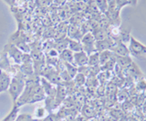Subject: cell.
Wrapping results in <instances>:
<instances>
[{
    "label": "cell",
    "instance_id": "1",
    "mask_svg": "<svg viewBox=\"0 0 146 121\" xmlns=\"http://www.w3.org/2000/svg\"><path fill=\"white\" fill-rule=\"evenodd\" d=\"M25 78L26 77L20 72V70H18L17 74L13 76V78L11 79L10 86H9L7 90L9 92V95H10L14 104L17 102L18 97H20V95L25 88V86H26Z\"/></svg>",
    "mask_w": 146,
    "mask_h": 121
},
{
    "label": "cell",
    "instance_id": "2",
    "mask_svg": "<svg viewBox=\"0 0 146 121\" xmlns=\"http://www.w3.org/2000/svg\"><path fill=\"white\" fill-rule=\"evenodd\" d=\"M129 49L130 56L133 57L138 59H143L146 58V46L139 42L136 38H134L132 36H131L129 40Z\"/></svg>",
    "mask_w": 146,
    "mask_h": 121
},
{
    "label": "cell",
    "instance_id": "3",
    "mask_svg": "<svg viewBox=\"0 0 146 121\" xmlns=\"http://www.w3.org/2000/svg\"><path fill=\"white\" fill-rule=\"evenodd\" d=\"M95 42L96 40L93 37V35L91 32H87L85 33L80 39V43L83 47V51H85L88 55H90L96 51L95 47Z\"/></svg>",
    "mask_w": 146,
    "mask_h": 121
},
{
    "label": "cell",
    "instance_id": "4",
    "mask_svg": "<svg viewBox=\"0 0 146 121\" xmlns=\"http://www.w3.org/2000/svg\"><path fill=\"white\" fill-rule=\"evenodd\" d=\"M4 51L7 53V55L8 57L12 58L14 62L17 65L21 64V59L23 56V52L20 50L19 48L16 47V45H14L12 43H8L6 46L4 47Z\"/></svg>",
    "mask_w": 146,
    "mask_h": 121
},
{
    "label": "cell",
    "instance_id": "5",
    "mask_svg": "<svg viewBox=\"0 0 146 121\" xmlns=\"http://www.w3.org/2000/svg\"><path fill=\"white\" fill-rule=\"evenodd\" d=\"M115 56L119 57H126V56H130V52L128 47L124 43H122L121 41H115L113 44V46L110 49Z\"/></svg>",
    "mask_w": 146,
    "mask_h": 121
},
{
    "label": "cell",
    "instance_id": "6",
    "mask_svg": "<svg viewBox=\"0 0 146 121\" xmlns=\"http://www.w3.org/2000/svg\"><path fill=\"white\" fill-rule=\"evenodd\" d=\"M89 55L85 51L75 52L73 54V65H75L77 68L83 66H88Z\"/></svg>",
    "mask_w": 146,
    "mask_h": 121
},
{
    "label": "cell",
    "instance_id": "7",
    "mask_svg": "<svg viewBox=\"0 0 146 121\" xmlns=\"http://www.w3.org/2000/svg\"><path fill=\"white\" fill-rule=\"evenodd\" d=\"M125 71H127V74H128V77H130L133 81L137 82L138 80L140 79H143V74L141 73V69L138 68L134 62L132 63L129 68H128Z\"/></svg>",
    "mask_w": 146,
    "mask_h": 121
},
{
    "label": "cell",
    "instance_id": "8",
    "mask_svg": "<svg viewBox=\"0 0 146 121\" xmlns=\"http://www.w3.org/2000/svg\"><path fill=\"white\" fill-rule=\"evenodd\" d=\"M12 77L7 71L0 69V93L7 91L10 86Z\"/></svg>",
    "mask_w": 146,
    "mask_h": 121
},
{
    "label": "cell",
    "instance_id": "9",
    "mask_svg": "<svg viewBox=\"0 0 146 121\" xmlns=\"http://www.w3.org/2000/svg\"><path fill=\"white\" fill-rule=\"evenodd\" d=\"M114 40L111 37H108L104 40H100V41H96L95 42V47H96V51L97 52H102L105 50H110L111 48V47L114 44Z\"/></svg>",
    "mask_w": 146,
    "mask_h": 121
},
{
    "label": "cell",
    "instance_id": "10",
    "mask_svg": "<svg viewBox=\"0 0 146 121\" xmlns=\"http://www.w3.org/2000/svg\"><path fill=\"white\" fill-rule=\"evenodd\" d=\"M114 57H115L116 65L120 66V68H122L123 70H126L132 63H133V61H132L131 56L119 57V56H115V55H114Z\"/></svg>",
    "mask_w": 146,
    "mask_h": 121
},
{
    "label": "cell",
    "instance_id": "11",
    "mask_svg": "<svg viewBox=\"0 0 146 121\" xmlns=\"http://www.w3.org/2000/svg\"><path fill=\"white\" fill-rule=\"evenodd\" d=\"M46 100V107L45 109H47L48 112H52L57 107H58L60 105V100H58L56 97H46L45 98Z\"/></svg>",
    "mask_w": 146,
    "mask_h": 121
},
{
    "label": "cell",
    "instance_id": "12",
    "mask_svg": "<svg viewBox=\"0 0 146 121\" xmlns=\"http://www.w3.org/2000/svg\"><path fill=\"white\" fill-rule=\"evenodd\" d=\"M91 33H92L96 41H100V40H104L109 37L108 31L103 28H100V26L95 28Z\"/></svg>",
    "mask_w": 146,
    "mask_h": 121
},
{
    "label": "cell",
    "instance_id": "13",
    "mask_svg": "<svg viewBox=\"0 0 146 121\" xmlns=\"http://www.w3.org/2000/svg\"><path fill=\"white\" fill-rule=\"evenodd\" d=\"M19 70L26 78L27 77H30V76L34 75V68H33V64H32V63L20 64Z\"/></svg>",
    "mask_w": 146,
    "mask_h": 121
},
{
    "label": "cell",
    "instance_id": "14",
    "mask_svg": "<svg viewBox=\"0 0 146 121\" xmlns=\"http://www.w3.org/2000/svg\"><path fill=\"white\" fill-rule=\"evenodd\" d=\"M100 55V66H103L106 64L108 61L114 57V54L111 50H105L99 53Z\"/></svg>",
    "mask_w": 146,
    "mask_h": 121
},
{
    "label": "cell",
    "instance_id": "15",
    "mask_svg": "<svg viewBox=\"0 0 146 121\" xmlns=\"http://www.w3.org/2000/svg\"><path fill=\"white\" fill-rule=\"evenodd\" d=\"M73 53L70 49H65L64 51H62L61 53H59V58L62 62H67V63H70L73 64Z\"/></svg>",
    "mask_w": 146,
    "mask_h": 121
},
{
    "label": "cell",
    "instance_id": "16",
    "mask_svg": "<svg viewBox=\"0 0 146 121\" xmlns=\"http://www.w3.org/2000/svg\"><path fill=\"white\" fill-rule=\"evenodd\" d=\"M70 50H71L73 53L75 52H80L83 50V47H82V45L80 43V41H78V40L75 39H68V47Z\"/></svg>",
    "mask_w": 146,
    "mask_h": 121
},
{
    "label": "cell",
    "instance_id": "17",
    "mask_svg": "<svg viewBox=\"0 0 146 121\" xmlns=\"http://www.w3.org/2000/svg\"><path fill=\"white\" fill-rule=\"evenodd\" d=\"M64 64V68H65V70L67 71V73L68 74V76L73 78L77 75L78 73V68L73 64L70 63H67V62H63Z\"/></svg>",
    "mask_w": 146,
    "mask_h": 121
},
{
    "label": "cell",
    "instance_id": "18",
    "mask_svg": "<svg viewBox=\"0 0 146 121\" xmlns=\"http://www.w3.org/2000/svg\"><path fill=\"white\" fill-rule=\"evenodd\" d=\"M88 66H100V55H99V52H94L92 54H90V55H89Z\"/></svg>",
    "mask_w": 146,
    "mask_h": 121
},
{
    "label": "cell",
    "instance_id": "19",
    "mask_svg": "<svg viewBox=\"0 0 146 121\" xmlns=\"http://www.w3.org/2000/svg\"><path fill=\"white\" fill-rule=\"evenodd\" d=\"M68 39L70 38H64V39H61L60 41H58L56 44H55V49L58 52V54L64 51L65 49H68Z\"/></svg>",
    "mask_w": 146,
    "mask_h": 121
},
{
    "label": "cell",
    "instance_id": "20",
    "mask_svg": "<svg viewBox=\"0 0 146 121\" xmlns=\"http://www.w3.org/2000/svg\"><path fill=\"white\" fill-rule=\"evenodd\" d=\"M73 79H74L75 85H77V86H79V87H81V86H83V85L86 84L87 77H86V76H84L83 74L78 72L77 75L75 76L74 78H73Z\"/></svg>",
    "mask_w": 146,
    "mask_h": 121
},
{
    "label": "cell",
    "instance_id": "21",
    "mask_svg": "<svg viewBox=\"0 0 146 121\" xmlns=\"http://www.w3.org/2000/svg\"><path fill=\"white\" fill-rule=\"evenodd\" d=\"M18 111H19V107L17 106L16 104H14V109H12V111L7 116V118L3 119L2 121H14L17 116Z\"/></svg>",
    "mask_w": 146,
    "mask_h": 121
},
{
    "label": "cell",
    "instance_id": "22",
    "mask_svg": "<svg viewBox=\"0 0 146 121\" xmlns=\"http://www.w3.org/2000/svg\"><path fill=\"white\" fill-rule=\"evenodd\" d=\"M47 109H45L43 107H38L36 109L34 114H35V118H38V119H43L45 116H46V114H47Z\"/></svg>",
    "mask_w": 146,
    "mask_h": 121
},
{
    "label": "cell",
    "instance_id": "23",
    "mask_svg": "<svg viewBox=\"0 0 146 121\" xmlns=\"http://www.w3.org/2000/svg\"><path fill=\"white\" fill-rule=\"evenodd\" d=\"M96 6L102 13H106L108 9V1L107 0H95Z\"/></svg>",
    "mask_w": 146,
    "mask_h": 121
},
{
    "label": "cell",
    "instance_id": "24",
    "mask_svg": "<svg viewBox=\"0 0 146 121\" xmlns=\"http://www.w3.org/2000/svg\"><path fill=\"white\" fill-rule=\"evenodd\" d=\"M33 116L29 114H21L17 116L14 121H33Z\"/></svg>",
    "mask_w": 146,
    "mask_h": 121
},
{
    "label": "cell",
    "instance_id": "25",
    "mask_svg": "<svg viewBox=\"0 0 146 121\" xmlns=\"http://www.w3.org/2000/svg\"><path fill=\"white\" fill-rule=\"evenodd\" d=\"M136 88L139 91H143V92L146 91V81L144 78L140 79L136 82Z\"/></svg>",
    "mask_w": 146,
    "mask_h": 121
},
{
    "label": "cell",
    "instance_id": "26",
    "mask_svg": "<svg viewBox=\"0 0 146 121\" xmlns=\"http://www.w3.org/2000/svg\"><path fill=\"white\" fill-rule=\"evenodd\" d=\"M114 2H115L117 7L120 10L123 7L129 5V0H114Z\"/></svg>",
    "mask_w": 146,
    "mask_h": 121
},
{
    "label": "cell",
    "instance_id": "27",
    "mask_svg": "<svg viewBox=\"0 0 146 121\" xmlns=\"http://www.w3.org/2000/svg\"><path fill=\"white\" fill-rule=\"evenodd\" d=\"M42 120L43 121H58V116L55 114L50 113L48 116H45Z\"/></svg>",
    "mask_w": 146,
    "mask_h": 121
},
{
    "label": "cell",
    "instance_id": "28",
    "mask_svg": "<svg viewBox=\"0 0 146 121\" xmlns=\"http://www.w3.org/2000/svg\"><path fill=\"white\" fill-rule=\"evenodd\" d=\"M5 3H7L9 7H14L16 4V0H3Z\"/></svg>",
    "mask_w": 146,
    "mask_h": 121
},
{
    "label": "cell",
    "instance_id": "29",
    "mask_svg": "<svg viewBox=\"0 0 146 121\" xmlns=\"http://www.w3.org/2000/svg\"><path fill=\"white\" fill-rule=\"evenodd\" d=\"M137 2H138V0H129V5L135 7L137 5Z\"/></svg>",
    "mask_w": 146,
    "mask_h": 121
},
{
    "label": "cell",
    "instance_id": "30",
    "mask_svg": "<svg viewBox=\"0 0 146 121\" xmlns=\"http://www.w3.org/2000/svg\"><path fill=\"white\" fill-rule=\"evenodd\" d=\"M33 121H43L42 119H38V118H34Z\"/></svg>",
    "mask_w": 146,
    "mask_h": 121
}]
</instances>
